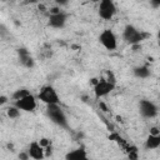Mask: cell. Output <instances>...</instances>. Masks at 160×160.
<instances>
[{
  "instance_id": "9a60e30c",
  "label": "cell",
  "mask_w": 160,
  "mask_h": 160,
  "mask_svg": "<svg viewBox=\"0 0 160 160\" xmlns=\"http://www.w3.org/2000/svg\"><path fill=\"white\" fill-rule=\"evenodd\" d=\"M126 152H128V159L129 160H139V150L135 145H130L126 148Z\"/></svg>"
},
{
  "instance_id": "8992f818",
  "label": "cell",
  "mask_w": 160,
  "mask_h": 160,
  "mask_svg": "<svg viewBox=\"0 0 160 160\" xmlns=\"http://www.w3.org/2000/svg\"><path fill=\"white\" fill-rule=\"evenodd\" d=\"M36 98L30 92L29 95L14 101V106L18 108L20 111H25V112H32L36 109Z\"/></svg>"
},
{
  "instance_id": "d6986e66",
  "label": "cell",
  "mask_w": 160,
  "mask_h": 160,
  "mask_svg": "<svg viewBox=\"0 0 160 160\" xmlns=\"http://www.w3.org/2000/svg\"><path fill=\"white\" fill-rule=\"evenodd\" d=\"M149 134L150 135H160V130H159L158 126H152V128H150V132Z\"/></svg>"
},
{
  "instance_id": "52a82bcc",
  "label": "cell",
  "mask_w": 160,
  "mask_h": 160,
  "mask_svg": "<svg viewBox=\"0 0 160 160\" xmlns=\"http://www.w3.org/2000/svg\"><path fill=\"white\" fill-rule=\"evenodd\" d=\"M115 89V84L105 80V79H100L94 84V94L96 99L104 98L108 94H110L112 90Z\"/></svg>"
},
{
  "instance_id": "e0dca14e",
  "label": "cell",
  "mask_w": 160,
  "mask_h": 160,
  "mask_svg": "<svg viewBox=\"0 0 160 160\" xmlns=\"http://www.w3.org/2000/svg\"><path fill=\"white\" fill-rule=\"evenodd\" d=\"M6 115L10 118V119H18L20 116V110L15 106H10L6 109Z\"/></svg>"
},
{
  "instance_id": "9c48e42d",
  "label": "cell",
  "mask_w": 160,
  "mask_h": 160,
  "mask_svg": "<svg viewBox=\"0 0 160 160\" xmlns=\"http://www.w3.org/2000/svg\"><path fill=\"white\" fill-rule=\"evenodd\" d=\"M68 21V14L64 11H59L55 14H50L48 25L52 29H62L66 25Z\"/></svg>"
},
{
  "instance_id": "6da1fadb",
  "label": "cell",
  "mask_w": 160,
  "mask_h": 160,
  "mask_svg": "<svg viewBox=\"0 0 160 160\" xmlns=\"http://www.w3.org/2000/svg\"><path fill=\"white\" fill-rule=\"evenodd\" d=\"M46 116L60 128H68V118L64 110L59 104L55 105H46Z\"/></svg>"
},
{
  "instance_id": "4fadbf2b",
  "label": "cell",
  "mask_w": 160,
  "mask_h": 160,
  "mask_svg": "<svg viewBox=\"0 0 160 160\" xmlns=\"http://www.w3.org/2000/svg\"><path fill=\"white\" fill-rule=\"evenodd\" d=\"M146 150H155L160 146V135H148L145 144H144Z\"/></svg>"
},
{
  "instance_id": "8fae6325",
  "label": "cell",
  "mask_w": 160,
  "mask_h": 160,
  "mask_svg": "<svg viewBox=\"0 0 160 160\" xmlns=\"http://www.w3.org/2000/svg\"><path fill=\"white\" fill-rule=\"evenodd\" d=\"M29 154V158H31L32 160H44L45 158V152H44V148L40 146L39 141H31L29 145V149L26 150Z\"/></svg>"
},
{
  "instance_id": "cb8c5ba5",
  "label": "cell",
  "mask_w": 160,
  "mask_h": 160,
  "mask_svg": "<svg viewBox=\"0 0 160 160\" xmlns=\"http://www.w3.org/2000/svg\"><path fill=\"white\" fill-rule=\"evenodd\" d=\"M64 160H65V159H64Z\"/></svg>"
},
{
  "instance_id": "5b68a950",
  "label": "cell",
  "mask_w": 160,
  "mask_h": 160,
  "mask_svg": "<svg viewBox=\"0 0 160 160\" xmlns=\"http://www.w3.org/2000/svg\"><path fill=\"white\" fill-rule=\"evenodd\" d=\"M116 11V5L111 0H101L98 8V14L102 20H111Z\"/></svg>"
},
{
  "instance_id": "277c9868",
  "label": "cell",
  "mask_w": 160,
  "mask_h": 160,
  "mask_svg": "<svg viewBox=\"0 0 160 160\" xmlns=\"http://www.w3.org/2000/svg\"><path fill=\"white\" fill-rule=\"evenodd\" d=\"M99 42L109 51H112L118 48V39L112 30L104 29L99 35Z\"/></svg>"
},
{
  "instance_id": "5bb4252c",
  "label": "cell",
  "mask_w": 160,
  "mask_h": 160,
  "mask_svg": "<svg viewBox=\"0 0 160 160\" xmlns=\"http://www.w3.org/2000/svg\"><path fill=\"white\" fill-rule=\"evenodd\" d=\"M132 72H134V75H135L136 78H139V79H146V78L150 76V69H149L146 65H141V66L134 68Z\"/></svg>"
},
{
  "instance_id": "7a4b0ae2",
  "label": "cell",
  "mask_w": 160,
  "mask_h": 160,
  "mask_svg": "<svg viewBox=\"0 0 160 160\" xmlns=\"http://www.w3.org/2000/svg\"><path fill=\"white\" fill-rule=\"evenodd\" d=\"M146 36H148V34L140 31L139 29H136L134 25H130V24H128L122 31V39L129 45H138L142 40H145Z\"/></svg>"
},
{
  "instance_id": "ac0fdd59",
  "label": "cell",
  "mask_w": 160,
  "mask_h": 160,
  "mask_svg": "<svg viewBox=\"0 0 160 160\" xmlns=\"http://www.w3.org/2000/svg\"><path fill=\"white\" fill-rule=\"evenodd\" d=\"M39 144H40V146L46 148V146L51 145V141H50L49 139H46V138H42V139H40V140H39Z\"/></svg>"
},
{
  "instance_id": "2e32d148",
  "label": "cell",
  "mask_w": 160,
  "mask_h": 160,
  "mask_svg": "<svg viewBox=\"0 0 160 160\" xmlns=\"http://www.w3.org/2000/svg\"><path fill=\"white\" fill-rule=\"evenodd\" d=\"M29 94H30V91H29L28 89H24V88H21V89H18V90H15V91L12 92L11 98L14 99V101H16V100H19V99H21V98H24V96H26V95H29Z\"/></svg>"
},
{
  "instance_id": "ffe728a7",
  "label": "cell",
  "mask_w": 160,
  "mask_h": 160,
  "mask_svg": "<svg viewBox=\"0 0 160 160\" xmlns=\"http://www.w3.org/2000/svg\"><path fill=\"white\" fill-rule=\"evenodd\" d=\"M19 159H20V160H29L30 158H29V154H28V151L20 152V154H19Z\"/></svg>"
},
{
  "instance_id": "ba28073f",
  "label": "cell",
  "mask_w": 160,
  "mask_h": 160,
  "mask_svg": "<svg viewBox=\"0 0 160 160\" xmlns=\"http://www.w3.org/2000/svg\"><path fill=\"white\" fill-rule=\"evenodd\" d=\"M139 112L145 119H152L158 115V106L150 100H140L139 102Z\"/></svg>"
},
{
  "instance_id": "44dd1931",
  "label": "cell",
  "mask_w": 160,
  "mask_h": 160,
  "mask_svg": "<svg viewBox=\"0 0 160 160\" xmlns=\"http://www.w3.org/2000/svg\"><path fill=\"white\" fill-rule=\"evenodd\" d=\"M5 102H8V98L6 96H0V105H2Z\"/></svg>"
},
{
  "instance_id": "7c38bea8",
  "label": "cell",
  "mask_w": 160,
  "mask_h": 160,
  "mask_svg": "<svg viewBox=\"0 0 160 160\" xmlns=\"http://www.w3.org/2000/svg\"><path fill=\"white\" fill-rule=\"evenodd\" d=\"M65 160H90V159L84 148H78V149H74V150L66 152Z\"/></svg>"
},
{
  "instance_id": "30bf717a",
  "label": "cell",
  "mask_w": 160,
  "mask_h": 160,
  "mask_svg": "<svg viewBox=\"0 0 160 160\" xmlns=\"http://www.w3.org/2000/svg\"><path fill=\"white\" fill-rule=\"evenodd\" d=\"M16 51H18L19 61H20V64H21L24 68H26V69H31V68H34V65H35V60H34V58L31 56V54L29 52L28 49H25V48H19Z\"/></svg>"
},
{
  "instance_id": "603a6c76",
  "label": "cell",
  "mask_w": 160,
  "mask_h": 160,
  "mask_svg": "<svg viewBox=\"0 0 160 160\" xmlns=\"http://www.w3.org/2000/svg\"><path fill=\"white\" fill-rule=\"evenodd\" d=\"M151 4H152L155 8H159V6H160V2H159V1H151Z\"/></svg>"
},
{
  "instance_id": "3957f363",
  "label": "cell",
  "mask_w": 160,
  "mask_h": 160,
  "mask_svg": "<svg viewBox=\"0 0 160 160\" xmlns=\"http://www.w3.org/2000/svg\"><path fill=\"white\" fill-rule=\"evenodd\" d=\"M38 99L40 101H42L46 105H55L60 102V98L58 91L55 90L54 86L51 85H45L40 89L39 94H38Z\"/></svg>"
},
{
  "instance_id": "7402d4cb",
  "label": "cell",
  "mask_w": 160,
  "mask_h": 160,
  "mask_svg": "<svg viewBox=\"0 0 160 160\" xmlns=\"http://www.w3.org/2000/svg\"><path fill=\"white\" fill-rule=\"evenodd\" d=\"M99 105H100V108H102V111H108V109H106V106H105L104 102H100Z\"/></svg>"
}]
</instances>
